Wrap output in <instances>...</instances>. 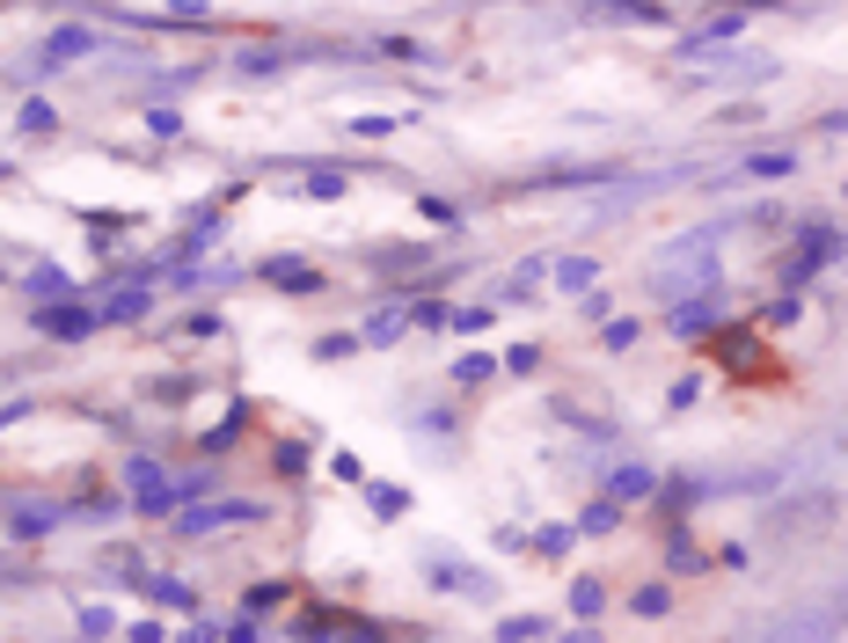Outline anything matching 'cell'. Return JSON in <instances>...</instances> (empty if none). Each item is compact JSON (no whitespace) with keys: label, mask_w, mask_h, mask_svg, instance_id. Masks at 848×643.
<instances>
[{"label":"cell","mask_w":848,"mask_h":643,"mask_svg":"<svg viewBox=\"0 0 848 643\" xmlns=\"http://www.w3.org/2000/svg\"><path fill=\"white\" fill-rule=\"evenodd\" d=\"M557 643H600V629H585V621H578V629H563Z\"/></svg>","instance_id":"cell-48"},{"label":"cell","mask_w":848,"mask_h":643,"mask_svg":"<svg viewBox=\"0 0 848 643\" xmlns=\"http://www.w3.org/2000/svg\"><path fill=\"white\" fill-rule=\"evenodd\" d=\"M366 505H373V520H403V512H410V490H403V483H366Z\"/></svg>","instance_id":"cell-17"},{"label":"cell","mask_w":848,"mask_h":643,"mask_svg":"<svg viewBox=\"0 0 848 643\" xmlns=\"http://www.w3.org/2000/svg\"><path fill=\"white\" fill-rule=\"evenodd\" d=\"M571 615H578L585 629L607 615V585H600V578H571Z\"/></svg>","instance_id":"cell-16"},{"label":"cell","mask_w":848,"mask_h":643,"mask_svg":"<svg viewBox=\"0 0 848 643\" xmlns=\"http://www.w3.org/2000/svg\"><path fill=\"white\" fill-rule=\"evenodd\" d=\"M278 469H286V475H300V469H308V446H300V439H292V446H278Z\"/></svg>","instance_id":"cell-41"},{"label":"cell","mask_w":848,"mask_h":643,"mask_svg":"<svg viewBox=\"0 0 848 643\" xmlns=\"http://www.w3.org/2000/svg\"><path fill=\"white\" fill-rule=\"evenodd\" d=\"M731 37H747V15L739 8H725V15H709L695 37H680V59H703V51H717V45H731Z\"/></svg>","instance_id":"cell-8"},{"label":"cell","mask_w":848,"mask_h":643,"mask_svg":"<svg viewBox=\"0 0 848 643\" xmlns=\"http://www.w3.org/2000/svg\"><path fill=\"white\" fill-rule=\"evenodd\" d=\"M15 124H23V132H51V124H59V110H51L45 96H23V110H15Z\"/></svg>","instance_id":"cell-25"},{"label":"cell","mask_w":848,"mask_h":643,"mask_svg":"<svg viewBox=\"0 0 848 643\" xmlns=\"http://www.w3.org/2000/svg\"><path fill=\"white\" fill-rule=\"evenodd\" d=\"M600 497L614 505V512H622V505H644V497H658V475H652V469H636V461H630V469H614V475L600 483Z\"/></svg>","instance_id":"cell-9"},{"label":"cell","mask_w":848,"mask_h":643,"mask_svg":"<svg viewBox=\"0 0 848 643\" xmlns=\"http://www.w3.org/2000/svg\"><path fill=\"white\" fill-rule=\"evenodd\" d=\"M344 351H359V337H322L315 359H344Z\"/></svg>","instance_id":"cell-44"},{"label":"cell","mask_w":848,"mask_h":643,"mask_svg":"<svg viewBox=\"0 0 848 643\" xmlns=\"http://www.w3.org/2000/svg\"><path fill=\"white\" fill-rule=\"evenodd\" d=\"M0 578H8V563H0Z\"/></svg>","instance_id":"cell-49"},{"label":"cell","mask_w":848,"mask_h":643,"mask_svg":"<svg viewBox=\"0 0 848 643\" xmlns=\"http://www.w3.org/2000/svg\"><path fill=\"white\" fill-rule=\"evenodd\" d=\"M446 329H461V337H483L490 329V307H454V322Z\"/></svg>","instance_id":"cell-32"},{"label":"cell","mask_w":848,"mask_h":643,"mask_svg":"<svg viewBox=\"0 0 848 643\" xmlns=\"http://www.w3.org/2000/svg\"><path fill=\"white\" fill-rule=\"evenodd\" d=\"M410 322H417V329H446V322H454V315H446L439 300H417V307H410Z\"/></svg>","instance_id":"cell-36"},{"label":"cell","mask_w":848,"mask_h":643,"mask_svg":"<svg viewBox=\"0 0 848 643\" xmlns=\"http://www.w3.org/2000/svg\"><path fill=\"white\" fill-rule=\"evenodd\" d=\"M256 636H264V629H256V615H242L235 629H227V643H256Z\"/></svg>","instance_id":"cell-45"},{"label":"cell","mask_w":848,"mask_h":643,"mask_svg":"<svg viewBox=\"0 0 848 643\" xmlns=\"http://www.w3.org/2000/svg\"><path fill=\"white\" fill-rule=\"evenodd\" d=\"M59 520H67L59 505H37V497H8V526H15L23 542H45V534H51Z\"/></svg>","instance_id":"cell-10"},{"label":"cell","mask_w":848,"mask_h":643,"mask_svg":"<svg viewBox=\"0 0 848 643\" xmlns=\"http://www.w3.org/2000/svg\"><path fill=\"white\" fill-rule=\"evenodd\" d=\"M571 542H578V526H541V534H534V556L557 563V556H571Z\"/></svg>","instance_id":"cell-23"},{"label":"cell","mask_w":848,"mask_h":643,"mask_svg":"<svg viewBox=\"0 0 848 643\" xmlns=\"http://www.w3.org/2000/svg\"><path fill=\"white\" fill-rule=\"evenodd\" d=\"M761 322H768V329H783V322H798V293L768 300V307H761Z\"/></svg>","instance_id":"cell-35"},{"label":"cell","mask_w":848,"mask_h":643,"mask_svg":"<svg viewBox=\"0 0 848 643\" xmlns=\"http://www.w3.org/2000/svg\"><path fill=\"white\" fill-rule=\"evenodd\" d=\"M124 490H132V505H140V512H154V520H169L176 512V475L162 469V461H154V453H132V461H124Z\"/></svg>","instance_id":"cell-3"},{"label":"cell","mask_w":848,"mask_h":643,"mask_svg":"<svg viewBox=\"0 0 848 643\" xmlns=\"http://www.w3.org/2000/svg\"><path fill=\"white\" fill-rule=\"evenodd\" d=\"M798 169V154L790 147H776V154H747V175H790Z\"/></svg>","instance_id":"cell-26"},{"label":"cell","mask_w":848,"mask_h":643,"mask_svg":"<svg viewBox=\"0 0 848 643\" xmlns=\"http://www.w3.org/2000/svg\"><path fill=\"white\" fill-rule=\"evenodd\" d=\"M534 366H541V351H534V344H512L505 351V373H534Z\"/></svg>","instance_id":"cell-39"},{"label":"cell","mask_w":848,"mask_h":643,"mask_svg":"<svg viewBox=\"0 0 848 643\" xmlns=\"http://www.w3.org/2000/svg\"><path fill=\"white\" fill-rule=\"evenodd\" d=\"M0 175H8V161H0Z\"/></svg>","instance_id":"cell-50"},{"label":"cell","mask_w":848,"mask_h":643,"mask_svg":"<svg viewBox=\"0 0 848 643\" xmlns=\"http://www.w3.org/2000/svg\"><path fill=\"white\" fill-rule=\"evenodd\" d=\"M132 643H162V621H132Z\"/></svg>","instance_id":"cell-47"},{"label":"cell","mask_w":848,"mask_h":643,"mask_svg":"<svg viewBox=\"0 0 848 643\" xmlns=\"http://www.w3.org/2000/svg\"><path fill=\"white\" fill-rule=\"evenodd\" d=\"M29 293H37V300H51V307H59V300L73 293V278L59 271V264H37V271H29Z\"/></svg>","instance_id":"cell-20"},{"label":"cell","mask_w":848,"mask_h":643,"mask_svg":"<svg viewBox=\"0 0 848 643\" xmlns=\"http://www.w3.org/2000/svg\"><path fill=\"white\" fill-rule=\"evenodd\" d=\"M834 256H848V234H834V227H804L798 234V248L776 264V278H783V293H798L804 278H820Z\"/></svg>","instance_id":"cell-2"},{"label":"cell","mask_w":848,"mask_h":643,"mask_svg":"<svg viewBox=\"0 0 848 643\" xmlns=\"http://www.w3.org/2000/svg\"><path fill=\"white\" fill-rule=\"evenodd\" d=\"M146 307H154V293H146V286H118V293L103 300L96 315H103V322H140Z\"/></svg>","instance_id":"cell-15"},{"label":"cell","mask_w":848,"mask_h":643,"mask_svg":"<svg viewBox=\"0 0 848 643\" xmlns=\"http://www.w3.org/2000/svg\"><path fill=\"white\" fill-rule=\"evenodd\" d=\"M731 220H709V227H688V234H673V242L652 256V286L658 300H695V293H717V248H725Z\"/></svg>","instance_id":"cell-1"},{"label":"cell","mask_w":848,"mask_h":643,"mask_svg":"<svg viewBox=\"0 0 848 643\" xmlns=\"http://www.w3.org/2000/svg\"><path fill=\"white\" fill-rule=\"evenodd\" d=\"M351 132H359V139H389L395 118H351Z\"/></svg>","instance_id":"cell-40"},{"label":"cell","mask_w":848,"mask_h":643,"mask_svg":"<svg viewBox=\"0 0 848 643\" xmlns=\"http://www.w3.org/2000/svg\"><path fill=\"white\" fill-rule=\"evenodd\" d=\"M498 636H505V643H541V636H549V615H505V621H498Z\"/></svg>","instance_id":"cell-21"},{"label":"cell","mask_w":848,"mask_h":643,"mask_svg":"<svg viewBox=\"0 0 848 643\" xmlns=\"http://www.w3.org/2000/svg\"><path fill=\"white\" fill-rule=\"evenodd\" d=\"M841 636V615H783L768 629H753L747 643H834Z\"/></svg>","instance_id":"cell-6"},{"label":"cell","mask_w":848,"mask_h":643,"mask_svg":"<svg viewBox=\"0 0 848 643\" xmlns=\"http://www.w3.org/2000/svg\"><path fill=\"white\" fill-rule=\"evenodd\" d=\"M183 329H191V337H219V315H213V307H191V315H183Z\"/></svg>","instance_id":"cell-38"},{"label":"cell","mask_w":848,"mask_h":643,"mask_svg":"<svg viewBox=\"0 0 848 643\" xmlns=\"http://www.w3.org/2000/svg\"><path fill=\"white\" fill-rule=\"evenodd\" d=\"M81 51H96V29H81V23H67V29H51V45H45V59H81Z\"/></svg>","instance_id":"cell-18"},{"label":"cell","mask_w":848,"mask_h":643,"mask_svg":"<svg viewBox=\"0 0 848 643\" xmlns=\"http://www.w3.org/2000/svg\"><path fill=\"white\" fill-rule=\"evenodd\" d=\"M557 286L563 293H600V256H557Z\"/></svg>","instance_id":"cell-13"},{"label":"cell","mask_w":848,"mask_h":643,"mask_svg":"<svg viewBox=\"0 0 848 643\" xmlns=\"http://www.w3.org/2000/svg\"><path fill=\"white\" fill-rule=\"evenodd\" d=\"M717 322H725V293H695L666 315V329H673V337H717Z\"/></svg>","instance_id":"cell-7"},{"label":"cell","mask_w":848,"mask_h":643,"mask_svg":"<svg viewBox=\"0 0 848 643\" xmlns=\"http://www.w3.org/2000/svg\"><path fill=\"white\" fill-rule=\"evenodd\" d=\"M417 213H425V220H432V227H454V220H461V213H454V205H446V198H417Z\"/></svg>","instance_id":"cell-37"},{"label":"cell","mask_w":848,"mask_h":643,"mask_svg":"<svg viewBox=\"0 0 848 643\" xmlns=\"http://www.w3.org/2000/svg\"><path fill=\"white\" fill-rule=\"evenodd\" d=\"M725 366H731V373H747V380H768V366H761V344H753L747 329H731V337H725Z\"/></svg>","instance_id":"cell-14"},{"label":"cell","mask_w":848,"mask_h":643,"mask_svg":"<svg viewBox=\"0 0 848 643\" xmlns=\"http://www.w3.org/2000/svg\"><path fill=\"white\" fill-rule=\"evenodd\" d=\"M37 337H51V344H81V337H96L103 315L96 307H81V300H59V307H37Z\"/></svg>","instance_id":"cell-4"},{"label":"cell","mask_w":848,"mask_h":643,"mask_svg":"<svg viewBox=\"0 0 848 643\" xmlns=\"http://www.w3.org/2000/svg\"><path fill=\"white\" fill-rule=\"evenodd\" d=\"M264 271V286H278V293H315L322 271L315 264H300V256H271V264H256Z\"/></svg>","instance_id":"cell-11"},{"label":"cell","mask_w":848,"mask_h":643,"mask_svg":"<svg viewBox=\"0 0 848 643\" xmlns=\"http://www.w3.org/2000/svg\"><path fill=\"white\" fill-rule=\"evenodd\" d=\"M636 615H644V621L673 615V593H666V585H644V593H636Z\"/></svg>","instance_id":"cell-30"},{"label":"cell","mask_w":848,"mask_h":643,"mask_svg":"<svg viewBox=\"0 0 848 643\" xmlns=\"http://www.w3.org/2000/svg\"><path fill=\"white\" fill-rule=\"evenodd\" d=\"M600 344H607V351H630V344H636V322H630V315H607V322H600Z\"/></svg>","instance_id":"cell-27"},{"label":"cell","mask_w":848,"mask_h":643,"mask_svg":"<svg viewBox=\"0 0 848 643\" xmlns=\"http://www.w3.org/2000/svg\"><path fill=\"white\" fill-rule=\"evenodd\" d=\"M146 124H154L162 139H176V132H183V118H176V110H146Z\"/></svg>","instance_id":"cell-42"},{"label":"cell","mask_w":848,"mask_h":643,"mask_svg":"<svg viewBox=\"0 0 848 643\" xmlns=\"http://www.w3.org/2000/svg\"><path fill=\"white\" fill-rule=\"evenodd\" d=\"M498 366H505V359H490V351H468V359L454 366V380H461V388H483V380H498Z\"/></svg>","instance_id":"cell-22"},{"label":"cell","mask_w":848,"mask_h":643,"mask_svg":"<svg viewBox=\"0 0 848 643\" xmlns=\"http://www.w3.org/2000/svg\"><path fill=\"white\" fill-rule=\"evenodd\" d=\"M110 629H118V615H110V607H81V636H88V643L110 636Z\"/></svg>","instance_id":"cell-31"},{"label":"cell","mask_w":848,"mask_h":643,"mask_svg":"<svg viewBox=\"0 0 848 643\" xmlns=\"http://www.w3.org/2000/svg\"><path fill=\"white\" fill-rule=\"evenodd\" d=\"M286 593H292V585H278V578H271V585H256V593L242 599V615H264V607H278Z\"/></svg>","instance_id":"cell-33"},{"label":"cell","mask_w":848,"mask_h":643,"mask_svg":"<svg viewBox=\"0 0 848 643\" xmlns=\"http://www.w3.org/2000/svg\"><path fill=\"white\" fill-rule=\"evenodd\" d=\"M330 469H337V483H366V469H359V453H337V461H330Z\"/></svg>","instance_id":"cell-43"},{"label":"cell","mask_w":848,"mask_h":643,"mask_svg":"<svg viewBox=\"0 0 848 643\" xmlns=\"http://www.w3.org/2000/svg\"><path fill=\"white\" fill-rule=\"evenodd\" d=\"M146 593L162 599V607H191V615H198V593L183 585V578H146Z\"/></svg>","instance_id":"cell-24"},{"label":"cell","mask_w":848,"mask_h":643,"mask_svg":"<svg viewBox=\"0 0 848 643\" xmlns=\"http://www.w3.org/2000/svg\"><path fill=\"white\" fill-rule=\"evenodd\" d=\"M622 520V512H614V505H607V497H593V505H585L578 512V534H607V526Z\"/></svg>","instance_id":"cell-29"},{"label":"cell","mask_w":848,"mask_h":643,"mask_svg":"<svg viewBox=\"0 0 848 643\" xmlns=\"http://www.w3.org/2000/svg\"><path fill=\"white\" fill-rule=\"evenodd\" d=\"M256 512H264L256 497H213V505L176 512V526H183V534H219V526H242V520H256Z\"/></svg>","instance_id":"cell-5"},{"label":"cell","mask_w":848,"mask_h":643,"mask_svg":"<svg viewBox=\"0 0 848 643\" xmlns=\"http://www.w3.org/2000/svg\"><path fill=\"white\" fill-rule=\"evenodd\" d=\"M344 183H351L344 169H308V198H344Z\"/></svg>","instance_id":"cell-28"},{"label":"cell","mask_w":848,"mask_h":643,"mask_svg":"<svg viewBox=\"0 0 848 643\" xmlns=\"http://www.w3.org/2000/svg\"><path fill=\"white\" fill-rule=\"evenodd\" d=\"M666 563H673V570H703L709 556H703L695 542H688V534H673V556H666Z\"/></svg>","instance_id":"cell-34"},{"label":"cell","mask_w":848,"mask_h":643,"mask_svg":"<svg viewBox=\"0 0 848 643\" xmlns=\"http://www.w3.org/2000/svg\"><path fill=\"white\" fill-rule=\"evenodd\" d=\"M403 329H410V315H403V307H373V315L359 322V344H366V351H389Z\"/></svg>","instance_id":"cell-12"},{"label":"cell","mask_w":848,"mask_h":643,"mask_svg":"<svg viewBox=\"0 0 848 643\" xmlns=\"http://www.w3.org/2000/svg\"><path fill=\"white\" fill-rule=\"evenodd\" d=\"M176 643H219V629H213V621H191V629H183Z\"/></svg>","instance_id":"cell-46"},{"label":"cell","mask_w":848,"mask_h":643,"mask_svg":"<svg viewBox=\"0 0 848 643\" xmlns=\"http://www.w3.org/2000/svg\"><path fill=\"white\" fill-rule=\"evenodd\" d=\"M242 424H249V402H235V410H227V417H219L213 432H205V453H227V446L242 439Z\"/></svg>","instance_id":"cell-19"}]
</instances>
